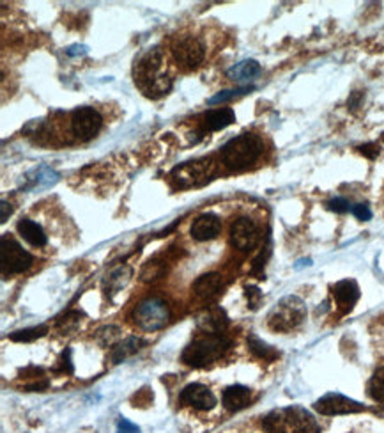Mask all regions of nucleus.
<instances>
[{
	"instance_id": "nucleus-1",
	"label": "nucleus",
	"mask_w": 384,
	"mask_h": 433,
	"mask_svg": "<svg viewBox=\"0 0 384 433\" xmlns=\"http://www.w3.org/2000/svg\"><path fill=\"white\" fill-rule=\"evenodd\" d=\"M135 84L149 98H160L172 87L170 75L165 71L163 53L158 48L147 50L135 64Z\"/></svg>"
},
{
	"instance_id": "nucleus-2",
	"label": "nucleus",
	"mask_w": 384,
	"mask_h": 433,
	"mask_svg": "<svg viewBox=\"0 0 384 433\" xmlns=\"http://www.w3.org/2000/svg\"><path fill=\"white\" fill-rule=\"evenodd\" d=\"M265 433H319V424L303 407H287L269 412L262 421Z\"/></svg>"
},
{
	"instance_id": "nucleus-3",
	"label": "nucleus",
	"mask_w": 384,
	"mask_h": 433,
	"mask_svg": "<svg viewBox=\"0 0 384 433\" xmlns=\"http://www.w3.org/2000/svg\"><path fill=\"white\" fill-rule=\"evenodd\" d=\"M231 348V341L225 338V334H209L202 332L197 336L192 343L185 348L181 359L182 363L193 368H206L209 364L216 363L224 357V353Z\"/></svg>"
},
{
	"instance_id": "nucleus-4",
	"label": "nucleus",
	"mask_w": 384,
	"mask_h": 433,
	"mask_svg": "<svg viewBox=\"0 0 384 433\" xmlns=\"http://www.w3.org/2000/svg\"><path fill=\"white\" fill-rule=\"evenodd\" d=\"M264 151L260 137L256 134H243L231 139L221 148V159L231 171H245L260 159Z\"/></svg>"
},
{
	"instance_id": "nucleus-5",
	"label": "nucleus",
	"mask_w": 384,
	"mask_h": 433,
	"mask_svg": "<svg viewBox=\"0 0 384 433\" xmlns=\"http://www.w3.org/2000/svg\"><path fill=\"white\" fill-rule=\"evenodd\" d=\"M307 318V307L303 300L289 295L280 300L268 316V325L275 332H290L300 327Z\"/></svg>"
},
{
	"instance_id": "nucleus-6",
	"label": "nucleus",
	"mask_w": 384,
	"mask_h": 433,
	"mask_svg": "<svg viewBox=\"0 0 384 433\" xmlns=\"http://www.w3.org/2000/svg\"><path fill=\"white\" fill-rule=\"evenodd\" d=\"M170 320V307L160 296H149L142 300L133 311V321L142 331L154 332L163 328Z\"/></svg>"
},
{
	"instance_id": "nucleus-7",
	"label": "nucleus",
	"mask_w": 384,
	"mask_h": 433,
	"mask_svg": "<svg viewBox=\"0 0 384 433\" xmlns=\"http://www.w3.org/2000/svg\"><path fill=\"white\" fill-rule=\"evenodd\" d=\"M34 263L31 252L23 249L13 236L4 235L0 242V268L4 275L23 274Z\"/></svg>"
},
{
	"instance_id": "nucleus-8",
	"label": "nucleus",
	"mask_w": 384,
	"mask_h": 433,
	"mask_svg": "<svg viewBox=\"0 0 384 433\" xmlns=\"http://www.w3.org/2000/svg\"><path fill=\"white\" fill-rule=\"evenodd\" d=\"M172 55L179 66L193 70V68H199L202 64L204 57H206V48H204L202 41L195 36H181L172 43Z\"/></svg>"
},
{
	"instance_id": "nucleus-9",
	"label": "nucleus",
	"mask_w": 384,
	"mask_h": 433,
	"mask_svg": "<svg viewBox=\"0 0 384 433\" xmlns=\"http://www.w3.org/2000/svg\"><path fill=\"white\" fill-rule=\"evenodd\" d=\"M103 127V117L92 107H80L71 116V132L80 141H91L99 134Z\"/></svg>"
},
{
	"instance_id": "nucleus-10",
	"label": "nucleus",
	"mask_w": 384,
	"mask_h": 433,
	"mask_svg": "<svg viewBox=\"0 0 384 433\" xmlns=\"http://www.w3.org/2000/svg\"><path fill=\"white\" fill-rule=\"evenodd\" d=\"M258 240H260V229L253 218L239 217L231 225V243L234 249L241 252H250L256 249Z\"/></svg>"
},
{
	"instance_id": "nucleus-11",
	"label": "nucleus",
	"mask_w": 384,
	"mask_h": 433,
	"mask_svg": "<svg viewBox=\"0 0 384 433\" xmlns=\"http://www.w3.org/2000/svg\"><path fill=\"white\" fill-rule=\"evenodd\" d=\"M213 171L211 160H195V162H186L182 166H177L172 171V178L177 183V187L188 188L193 185H199L207 180V176Z\"/></svg>"
},
{
	"instance_id": "nucleus-12",
	"label": "nucleus",
	"mask_w": 384,
	"mask_h": 433,
	"mask_svg": "<svg viewBox=\"0 0 384 433\" xmlns=\"http://www.w3.org/2000/svg\"><path fill=\"white\" fill-rule=\"evenodd\" d=\"M315 410L322 416H344V414H356L365 410L361 403L347 398V396L339 395V392H329L322 396L321 400L315 402Z\"/></svg>"
},
{
	"instance_id": "nucleus-13",
	"label": "nucleus",
	"mask_w": 384,
	"mask_h": 433,
	"mask_svg": "<svg viewBox=\"0 0 384 433\" xmlns=\"http://www.w3.org/2000/svg\"><path fill=\"white\" fill-rule=\"evenodd\" d=\"M179 400H181L182 405H188L197 410H211L216 405V396L202 384L186 385L179 395Z\"/></svg>"
},
{
	"instance_id": "nucleus-14",
	"label": "nucleus",
	"mask_w": 384,
	"mask_h": 433,
	"mask_svg": "<svg viewBox=\"0 0 384 433\" xmlns=\"http://www.w3.org/2000/svg\"><path fill=\"white\" fill-rule=\"evenodd\" d=\"M190 232L197 242H207V240L216 238L221 232L220 217L214 215V213H202L193 220Z\"/></svg>"
},
{
	"instance_id": "nucleus-15",
	"label": "nucleus",
	"mask_w": 384,
	"mask_h": 433,
	"mask_svg": "<svg viewBox=\"0 0 384 433\" xmlns=\"http://www.w3.org/2000/svg\"><path fill=\"white\" fill-rule=\"evenodd\" d=\"M224 286V275L218 274V272H209V274L200 275V277L193 282V292H195V295L200 296V299L211 300L220 295Z\"/></svg>"
},
{
	"instance_id": "nucleus-16",
	"label": "nucleus",
	"mask_w": 384,
	"mask_h": 433,
	"mask_svg": "<svg viewBox=\"0 0 384 433\" xmlns=\"http://www.w3.org/2000/svg\"><path fill=\"white\" fill-rule=\"evenodd\" d=\"M333 296H335L342 313H347V311L353 309L354 304L360 299V288H358L356 281H353V279H344V281L336 282L333 286Z\"/></svg>"
},
{
	"instance_id": "nucleus-17",
	"label": "nucleus",
	"mask_w": 384,
	"mask_h": 433,
	"mask_svg": "<svg viewBox=\"0 0 384 433\" xmlns=\"http://www.w3.org/2000/svg\"><path fill=\"white\" fill-rule=\"evenodd\" d=\"M224 407L231 412H239L253 402V391L245 385H231L224 391Z\"/></svg>"
},
{
	"instance_id": "nucleus-18",
	"label": "nucleus",
	"mask_w": 384,
	"mask_h": 433,
	"mask_svg": "<svg viewBox=\"0 0 384 433\" xmlns=\"http://www.w3.org/2000/svg\"><path fill=\"white\" fill-rule=\"evenodd\" d=\"M234 121H236L234 110L229 109V107H221V109H214V110H209V112L204 114L200 124H202L204 130L218 132V130H224V128H227L229 124H232Z\"/></svg>"
},
{
	"instance_id": "nucleus-19",
	"label": "nucleus",
	"mask_w": 384,
	"mask_h": 433,
	"mask_svg": "<svg viewBox=\"0 0 384 433\" xmlns=\"http://www.w3.org/2000/svg\"><path fill=\"white\" fill-rule=\"evenodd\" d=\"M18 232H20L25 242H28L34 247H45L46 243H48V238H46L41 225L35 224L31 218H21V220L18 222Z\"/></svg>"
},
{
	"instance_id": "nucleus-20",
	"label": "nucleus",
	"mask_w": 384,
	"mask_h": 433,
	"mask_svg": "<svg viewBox=\"0 0 384 433\" xmlns=\"http://www.w3.org/2000/svg\"><path fill=\"white\" fill-rule=\"evenodd\" d=\"M227 325H229V318L221 309H213L199 318L200 331L209 332V334H224Z\"/></svg>"
},
{
	"instance_id": "nucleus-21",
	"label": "nucleus",
	"mask_w": 384,
	"mask_h": 433,
	"mask_svg": "<svg viewBox=\"0 0 384 433\" xmlns=\"http://www.w3.org/2000/svg\"><path fill=\"white\" fill-rule=\"evenodd\" d=\"M258 73H260V64L253 59H246L243 60V63L234 64V66L227 71L229 78L234 82L252 80V78H256Z\"/></svg>"
},
{
	"instance_id": "nucleus-22",
	"label": "nucleus",
	"mask_w": 384,
	"mask_h": 433,
	"mask_svg": "<svg viewBox=\"0 0 384 433\" xmlns=\"http://www.w3.org/2000/svg\"><path fill=\"white\" fill-rule=\"evenodd\" d=\"M140 346H143V341L140 338H128L124 339L123 343H119V345H116L112 348V360L116 364L123 363L124 359H128L129 356H133V353H136L140 350Z\"/></svg>"
},
{
	"instance_id": "nucleus-23",
	"label": "nucleus",
	"mask_w": 384,
	"mask_h": 433,
	"mask_svg": "<svg viewBox=\"0 0 384 433\" xmlns=\"http://www.w3.org/2000/svg\"><path fill=\"white\" fill-rule=\"evenodd\" d=\"M21 375L25 378L23 387L27 391H43V389L48 387V380H46L39 368H28V370L21 371Z\"/></svg>"
},
{
	"instance_id": "nucleus-24",
	"label": "nucleus",
	"mask_w": 384,
	"mask_h": 433,
	"mask_svg": "<svg viewBox=\"0 0 384 433\" xmlns=\"http://www.w3.org/2000/svg\"><path fill=\"white\" fill-rule=\"evenodd\" d=\"M129 277H131V270H129L128 267H119L117 270H114L112 274L109 275V279H106V289H109L110 293L121 292V289L128 284Z\"/></svg>"
},
{
	"instance_id": "nucleus-25",
	"label": "nucleus",
	"mask_w": 384,
	"mask_h": 433,
	"mask_svg": "<svg viewBox=\"0 0 384 433\" xmlns=\"http://www.w3.org/2000/svg\"><path fill=\"white\" fill-rule=\"evenodd\" d=\"M248 346L250 350H252V353L258 359H264V360H273L278 357V352H276L273 346L265 345L262 339H258L257 336H250L248 338Z\"/></svg>"
},
{
	"instance_id": "nucleus-26",
	"label": "nucleus",
	"mask_w": 384,
	"mask_h": 433,
	"mask_svg": "<svg viewBox=\"0 0 384 433\" xmlns=\"http://www.w3.org/2000/svg\"><path fill=\"white\" fill-rule=\"evenodd\" d=\"M368 395L374 402L384 403V366L378 368L368 382Z\"/></svg>"
},
{
	"instance_id": "nucleus-27",
	"label": "nucleus",
	"mask_w": 384,
	"mask_h": 433,
	"mask_svg": "<svg viewBox=\"0 0 384 433\" xmlns=\"http://www.w3.org/2000/svg\"><path fill=\"white\" fill-rule=\"evenodd\" d=\"M46 332H48L46 325H39V327H31V328H23V331L13 332L9 338L13 339V341H18V343H27V341H34V339L41 338V336H45Z\"/></svg>"
},
{
	"instance_id": "nucleus-28",
	"label": "nucleus",
	"mask_w": 384,
	"mask_h": 433,
	"mask_svg": "<svg viewBox=\"0 0 384 433\" xmlns=\"http://www.w3.org/2000/svg\"><path fill=\"white\" fill-rule=\"evenodd\" d=\"M253 85H245V87H239V89H231V91H221L218 92L216 96H213V98H209V105H218V103H227L231 102V100L239 98V96L243 95H248L250 91H253Z\"/></svg>"
},
{
	"instance_id": "nucleus-29",
	"label": "nucleus",
	"mask_w": 384,
	"mask_h": 433,
	"mask_svg": "<svg viewBox=\"0 0 384 433\" xmlns=\"http://www.w3.org/2000/svg\"><path fill=\"white\" fill-rule=\"evenodd\" d=\"M161 274H163V263H161V261H149L142 270V281H154V279L160 277Z\"/></svg>"
},
{
	"instance_id": "nucleus-30",
	"label": "nucleus",
	"mask_w": 384,
	"mask_h": 433,
	"mask_svg": "<svg viewBox=\"0 0 384 433\" xmlns=\"http://www.w3.org/2000/svg\"><path fill=\"white\" fill-rule=\"evenodd\" d=\"M117 336H119V328L116 327H105L98 332V338L99 341H103V345H112Z\"/></svg>"
},
{
	"instance_id": "nucleus-31",
	"label": "nucleus",
	"mask_w": 384,
	"mask_h": 433,
	"mask_svg": "<svg viewBox=\"0 0 384 433\" xmlns=\"http://www.w3.org/2000/svg\"><path fill=\"white\" fill-rule=\"evenodd\" d=\"M328 208L331 210V212H335V213H346V212H349L353 206L349 205V201H347V199L335 198V199H331V201L328 203Z\"/></svg>"
},
{
	"instance_id": "nucleus-32",
	"label": "nucleus",
	"mask_w": 384,
	"mask_h": 433,
	"mask_svg": "<svg viewBox=\"0 0 384 433\" xmlns=\"http://www.w3.org/2000/svg\"><path fill=\"white\" fill-rule=\"evenodd\" d=\"M57 371H60V373H66V375L73 373V363H71V350H66V352L62 353V357H60V359H59V366H57Z\"/></svg>"
},
{
	"instance_id": "nucleus-33",
	"label": "nucleus",
	"mask_w": 384,
	"mask_h": 433,
	"mask_svg": "<svg viewBox=\"0 0 384 433\" xmlns=\"http://www.w3.org/2000/svg\"><path fill=\"white\" fill-rule=\"evenodd\" d=\"M246 299H248V304L252 309H257L258 304L262 300V293L260 289L256 288V286H246Z\"/></svg>"
},
{
	"instance_id": "nucleus-34",
	"label": "nucleus",
	"mask_w": 384,
	"mask_h": 433,
	"mask_svg": "<svg viewBox=\"0 0 384 433\" xmlns=\"http://www.w3.org/2000/svg\"><path fill=\"white\" fill-rule=\"evenodd\" d=\"M351 212H353V215L356 217L358 220H371L372 218V212L367 205H354L353 208H351Z\"/></svg>"
},
{
	"instance_id": "nucleus-35",
	"label": "nucleus",
	"mask_w": 384,
	"mask_h": 433,
	"mask_svg": "<svg viewBox=\"0 0 384 433\" xmlns=\"http://www.w3.org/2000/svg\"><path fill=\"white\" fill-rule=\"evenodd\" d=\"M117 432L119 433H138V428H136L133 423H129L128 419H121L119 424H117Z\"/></svg>"
},
{
	"instance_id": "nucleus-36",
	"label": "nucleus",
	"mask_w": 384,
	"mask_h": 433,
	"mask_svg": "<svg viewBox=\"0 0 384 433\" xmlns=\"http://www.w3.org/2000/svg\"><path fill=\"white\" fill-rule=\"evenodd\" d=\"M0 208H2V215H0V218H2V222H6L7 217L13 213V208H11V205H7L6 201H2V206H0Z\"/></svg>"
},
{
	"instance_id": "nucleus-37",
	"label": "nucleus",
	"mask_w": 384,
	"mask_h": 433,
	"mask_svg": "<svg viewBox=\"0 0 384 433\" xmlns=\"http://www.w3.org/2000/svg\"><path fill=\"white\" fill-rule=\"evenodd\" d=\"M85 46H71L70 50H67V53H70V55H78V53H85Z\"/></svg>"
}]
</instances>
